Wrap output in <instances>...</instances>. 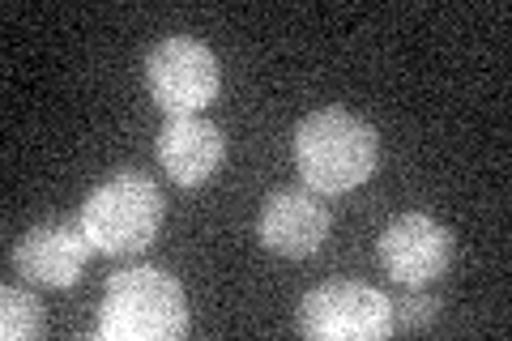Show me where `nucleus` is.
<instances>
[{"label":"nucleus","mask_w":512,"mask_h":341,"mask_svg":"<svg viewBox=\"0 0 512 341\" xmlns=\"http://www.w3.org/2000/svg\"><path fill=\"white\" fill-rule=\"evenodd\" d=\"M256 235L274 256L303 261V256L320 252V243L329 239V205L312 188H278L261 205Z\"/></svg>","instance_id":"obj_7"},{"label":"nucleus","mask_w":512,"mask_h":341,"mask_svg":"<svg viewBox=\"0 0 512 341\" xmlns=\"http://www.w3.org/2000/svg\"><path fill=\"white\" fill-rule=\"evenodd\" d=\"M188 333V295L167 269L137 265L107 278L99 337L107 341H175Z\"/></svg>","instance_id":"obj_2"},{"label":"nucleus","mask_w":512,"mask_h":341,"mask_svg":"<svg viewBox=\"0 0 512 341\" xmlns=\"http://www.w3.org/2000/svg\"><path fill=\"white\" fill-rule=\"evenodd\" d=\"M218 56L205 43L175 35L146 52V90L167 116H197L218 99Z\"/></svg>","instance_id":"obj_5"},{"label":"nucleus","mask_w":512,"mask_h":341,"mask_svg":"<svg viewBox=\"0 0 512 341\" xmlns=\"http://www.w3.org/2000/svg\"><path fill=\"white\" fill-rule=\"evenodd\" d=\"M227 158V137L205 116H167L158 133V162L180 188H201Z\"/></svg>","instance_id":"obj_9"},{"label":"nucleus","mask_w":512,"mask_h":341,"mask_svg":"<svg viewBox=\"0 0 512 341\" xmlns=\"http://www.w3.org/2000/svg\"><path fill=\"white\" fill-rule=\"evenodd\" d=\"M163 192L146 171H116L111 180L86 197L82 231L94 252L103 256H133L150 248L163 231Z\"/></svg>","instance_id":"obj_3"},{"label":"nucleus","mask_w":512,"mask_h":341,"mask_svg":"<svg viewBox=\"0 0 512 341\" xmlns=\"http://www.w3.org/2000/svg\"><path fill=\"white\" fill-rule=\"evenodd\" d=\"M453 261V235L427 214H397L380 231V265L393 282L427 286Z\"/></svg>","instance_id":"obj_6"},{"label":"nucleus","mask_w":512,"mask_h":341,"mask_svg":"<svg viewBox=\"0 0 512 341\" xmlns=\"http://www.w3.org/2000/svg\"><path fill=\"white\" fill-rule=\"evenodd\" d=\"M440 312V299L427 295L423 286H410V295L393 303V329H427Z\"/></svg>","instance_id":"obj_11"},{"label":"nucleus","mask_w":512,"mask_h":341,"mask_svg":"<svg viewBox=\"0 0 512 341\" xmlns=\"http://www.w3.org/2000/svg\"><path fill=\"white\" fill-rule=\"evenodd\" d=\"M90 252L94 248H90V239L82 231V222L77 226L43 222V226H30V231L18 239V248H13V265H18V273L26 282L69 290L86 273Z\"/></svg>","instance_id":"obj_8"},{"label":"nucleus","mask_w":512,"mask_h":341,"mask_svg":"<svg viewBox=\"0 0 512 341\" xmlns=\"http://www.w3.org/2000/svg\"><path fill=\"white\" fill-rule=\"evenodd\" d=\"M299 333L312 341H376L393 333V299L367 282H325L303 295Z\"/></svg>","instance_id":"obj_4"},{"label":"nucleus","mask_w":512,"mask_h":341,"mask_svg":"<svg viewBox=\"0 0 512 341\" xmlns=\"http://www.w3.org/2000/svg\"><path fill=\"white\" fill-rule=\"evenodd\" d=\"M43 329V307L30 290L5 286L0 290V337L5 341H30Z\"/></svg>","instance_id":"obj_10"},{"label":"nucleus","mask_w":512,"mask_h":341,"mask_svg":"<svg viewBox=\"0 0 512 341\" xmlns=\"http://www.w3.org/2000/svg\"><path fill=\"white\" fill-rule=\"evenodd\" d=\"M380 137L346 107H320L295 124V167L316 197H342L376 175Z\"/></svg>","instance_id":"obj_1"}]
</instances>
